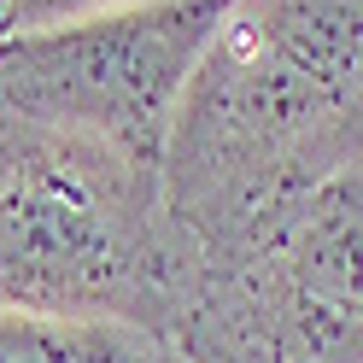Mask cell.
Instances as JSON below:
<instances>
[{
  "label": "cell",
  "instance_id": "obj_6",
  "mask_svg": "<svg viewBox=\"0 0 363 363\" xmlns=\"http://www.w3.org/2000/svg\"><path fill=\"white\" fill-rule=\"evenodd\" d=\"M111 6H135V0H0V30H48V24H71L88 12H111Z\"/></svg>",
  "mask_w": 363,
  "mask_h": 363
},
{
  "label": "cell",
  "instance_id": "obj_5",
  "mask_svg": "<svg viewBox=\"0 0 363 363\" xmlns=\"http://www.w3.org/2000/svg\"><path fill=\"white\" fill-rule=\"evenodd\" d=\"M0 363H188L170 334L123 316L0 311Z\"/></svg>",
  "mask_w": 363,
  "mask_h": 363
},
{
  "label": "cell",
  "instance_id": "obj_3",
  "mask_svg": "<svg viewBox=\"0 0 363 363\" xmlns=\"http://www.w3.org/2000/svg\"><path fill=\"white\" fill-rule=\"evenodd\" d=\"M170 340L188 363H363V170L188 246Z\"/></svg>",
  "mask_w": 363,
  "mask_h": 363
},
{
  "label": "cell",
  "instance_id": "obj_4",
  "mask_svg": "<svg viewBox=\"0 0 363 363\" xmlns=\"http://www.w3.org/2000/svg\"><path fill=\"white\" fill-rule=\"evenodd\" d=\"M235 0H135L0 41V106L164 170L182 94Z\"/></svg>",
  "mask_w": 363,
  "mask_h": 363
},
{
  "label": "cell",
  "instance_id": "obj_7",
  "mask_svg": "<svg viewBox=\"0 0 363 363\" xmlns=\"http://www.w3.org/2000/svg\"><path fill=\"white\" fill-rule=\"evenodd\" d=\"M0 41H6V30H0Z\"/></svg>",
  "mask_w": 363,
  "mask_h": 363
},
{
  "label": "cell",
  "instance_id": "obj_1",
  "mask_svg": "<svg viewBox=\"0 0 363 363\" xmlns=\"http://www.w3.org/2000/svg\"><path fill=\"white\" fill-rule=\"evenodd\" d=\"M363 170V0H235L182 94L164 211L217 246Z\"/></svg>",
  "mask_w": 363,
  "mask_h": 363
},
{
  "label": "cell",
  "instance_id": "obj_2",
  "mask_svg": "<svg viewBox=\"0 0 363 363\" xmlns=\"http://www.w3.org/2000/svg\"><path fill=\"white\" fill-rule=\"evenodd\" d=\"M188 246L164 170L0 106V311L123 316L170 334Z\"/></svg>",
  "mask_w": 363,
  "mask_h": 363
}]
</instances>
